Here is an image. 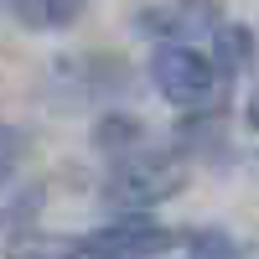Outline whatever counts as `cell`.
<instances>
[{
    "label": "cell",
    "mask_w": 259,
    "mask_h": 259,
    "mask_svg": "<svg viewBox=\"0 0 259 259\" xmlns=\"http://www.w3.org/2000/svg\"><path fill=\"white\" fill-rule=\"evenodd\" d=\"M223 68L218 57H202L192 41H161L156 52H150V83H156V94L171 99L177 109H197V104H212L223 89Z\"/></svg>",
    "instance_id": "cell-1"
},
{
    "label": "cell",
    "mask_w": 259,
    "mask_h": 259,
    "mask_svg": "<svg viewBox=\"0 0 259 259\" xmlns=\"http://www.w3.org/2000/svg\"><path fill=\"white\" fill-rule=\"evenodd\" d=\"M171 192H182V171L171 156H156V150H130V156L114 166L109 187H104V202L114 212H145L166 202Z\"/></svg>",
    "instance_id": "cell-2"
},
{
    "label": "cell",
    "mask_w": 259,
    "mask_h": 259,
    "mask_svg": "<svg viewBox=\"0 0 259 259\" xmlns=\"http://www.w3.org/2000/svg\"><path fill=\"white\" fill-rule=\"evenodd\" d=\"M171 244H177V233L140 218V212H124L119 223H104L99 233L78 239L83 259H161Z\"/></svg>",
    "instance_id": "cell-3"
},
{
    "label": "cell",
    "mask_w": 259,
    "mask_h": 259,
    "mask_svg": "<svg viewBox=\"0 0 259 259\" xmlns=\"http://www.w3.org/2000/svg\"><path fill=\"white\" fill-rule=\"evenodd\" d=\"M135 26L161 41H187V36L218 31V6L212 0H166V6H145Z\"/></svg>",
    "instance_id": "cell-4"
},
{
    "label": "cell",
    "mask_w": 259,
    "mask_h": 259,
    "mask_svg": "<svg viewBox=\"0 0 259 259\" xmlns=\"http://www.w3.org/2000/svg\"><path fill=\"white\" fill-rule=\"evenodd\" d=\"M11 16L26 31H68L83 16V0H11Z\"/></svg>",
    "instance_id": "cell-5"
},
{
    "label": "cell",
    "mask_w": 259,
    "mask_h": 259,
    "mask_svg": "<svg viewBox=\"0 0 259 259\" xmlns=\"http://www.w3.org/2000/svg\"><path fill=\"white\" fill-rule=\"evenodd\" d=\"M212 36H218V68H223V73H239L244 62L254 57V36H249L244 26H218Z\"/></svg>",
    "instance_id": "cell-6"
},
{
    "label": "cell",
    "mask_w": 259,
    "mask_h": 259,
    "mask_svg": "<svg viewBox=\"0 0 259 259\" xmlns=\"http://www.w3.org/2000/svg\"><path fill=\"white\" fill-rule=\"evenodd\" d=\"M187 259H244V249L233 244L223 228H202V233H192Z\"/></svg>",
    "instance_id": "cell-7"
},
{
    "label": "cell",
    "mask_w": 259,
    "mask_h": 259,
    "mask_svg": "<svg viewBox=\"0 0 259 259\" xmlns=\"http://www.w3.org/2000/svg\"><path fill=\"white\" fill-rule=\"evenodd\" d=\"M11 259H83V249H78V244H57V239H52V244L36 239V244H21Z\"/></svg>",
    "instance_id": "cell-8"
},
{
    "label": "cell",
    "mask_w": 259,
    "mask_h": 259,
    "mask_svg": "<svg viewBox=\"0 0 259 259\" xmlns=\"http://www.w3.org/2000/svg\"><path fill=\"white\" fill-rule=\"evenodd\" d=\"M16 130H6V124H0V171H11V161H16Z\"/></svg>",
    "instance_id": "cell-9"
}]
</instances>
